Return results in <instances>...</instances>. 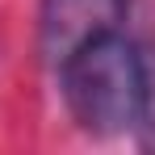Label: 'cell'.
I'll return each instance as SVG.
<instances>
[{"label":"cell","instance_id":"cell-1","mask_svg":"<svg viewBox=\"0 0 155 155\" xmlns=\"http://www.w3.org/2000/svg\"><path fill=\"white\" fill-rule=\"evenodd\" d=\"M54 76L71 122L84 134L109 138L134 126L155 134V59L126 25L84 38L54 63Z\"/></svg>","mask_w":155,"mask_h":155},{"label":"cell","instance_id":"cell-2","mask_svg":"<svg viewBox=\"0 0 155 155\" xmlns=\"http://www.w3.org/2000/svg\"><path fill=\"white\" fill-rule=\"evenodd\" d=\"M126 0H42L38 8V38L46 63H59L67 51H76L84 38L101 34L109 25H126Z\"/></svg>","mask_w":155,"mask_h":155}]
</instances>
